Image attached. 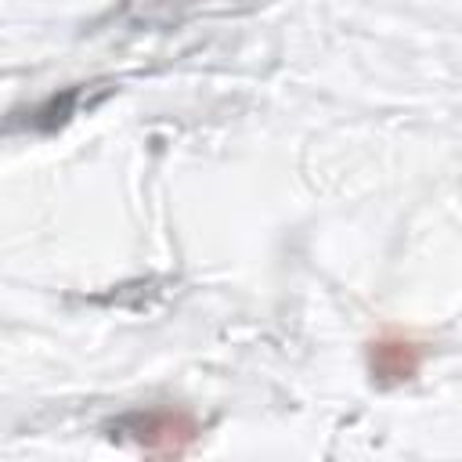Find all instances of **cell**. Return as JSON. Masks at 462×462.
I'll list each match as a JSON object with an SVG mask.
<instances>
[{
    "label": "cell",
    "instance_id": "6da1fadb",
    "mask_svg": "<svg viewBox=\"0 0 462 462\" xmlns=\"http://www.w3.org/2000/svg\"><path fill=\"white\" fill-rule=\"evenodd\" d=\"M123 433H130L144 451L152 455H184L191 448V440L199 437V426L188 411L180 408H148V411H134L119 422Z\"/></svg>",
    "mask_w": 462,
    "mask_h": 462
},
{
    "label": "cell",
    "instance_id": "7a4b0ae2",
    "mask_svg": "<svg viewBox=\"0 0 462 462\" xmlns=\"http://www.w3.org/2000/svg\"><path fill=\"white\" fill-rule=\"evenodd\" d=\"M422 365V346L411 339V336H401V332H383L375 343H372V372L383 379V383H401V379H411Z\"/></svg>",
    "mask_w": 462,
    "mask_h": 462
}]
</instances>
